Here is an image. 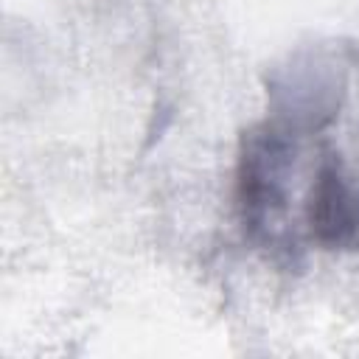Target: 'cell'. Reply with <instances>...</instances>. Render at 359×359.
<instances>
[{"label":"cell","instance_id":"obj_1","mask_svg":"<svg viewBox=\"0 0 359 359\" xmlns=\"http://www.w3.org/2000/svg\"><path fill=\"white\" fill-rule=\"evenodd\" d=\"M334 149L325 132L275 118L252 123L238 140L236 210L244 236L278 261H300L309 250V210L320 171Z\"/></svg>","mask_w":359,"mask_h":359},{"label":"cell","instance_id":"obj_2","mask_svg":"<svg viewBox=\"0 0 359 359\" xmlns=\"http://www.w3.org/2000/svg\"><path fill=\"white\" fill-rule=\"evenodd\" d=\"M348 79L351 53L342 45H306L269 67L266 118L325 132L348 98Z\"/></svg>","mask_w":359,"mask_h":359},{"label":"cell","instance_id":"obj_3","mask_svg":"<svg viewBox=\"0 0 359 359\" xmlns=\"http://www.w3.org/2000/svg\"><path fill=\"white\" fill-rule=\"evenodd\" d=\"M306 233L309 247L317 250H359V180L348 171L337 149L320 171Z\"/></svg>","mask_w":359,"mask_h":359}]
</instances>
